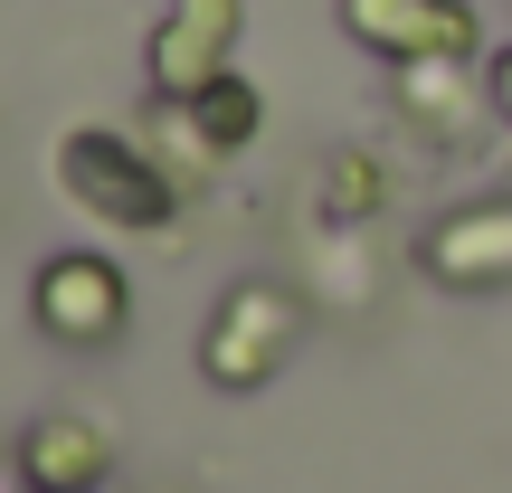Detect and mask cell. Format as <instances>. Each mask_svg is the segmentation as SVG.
Listing matches in <instances>:
<instances>
[{"instance_id":"obj_1","label":"cell","mask_w":512,"mask_h":493,"mask_svg":"<svg viewBox=\"0 0 512 493\" xmlns=\"http://www.w3.org/2000/svg\"><path fill=\"white\" fill-rule=\"evenodd\" d=\"M57 181H67V200L86 209V219L124 228V238H162V228L181 219V190H190L152 143H133V133H114V124H76L67 143H57Z\"/></svg>"},{"instance_id":"obj_2","label":"cell","mask_w":512,"mask_h":493,"mask_svg":"<svg viewBox=\"0 0 512 493\" xmlns=\"http://www.w3.org/2000/svg\"><path fill=\"white\" fill-rule=\"evenodd\" d=\"M294 323H304V304H294L285 285H228L219 294V313H209V332H200V370H209V389H228V399H247V389H266L275 370H285V351H294Z\"/></svg>"},{"instance_id":"obj_3","label":"cell","mask_w":512,"mask_h":493,"mask_svg":"<svg viewBox=\"0 0 512 493\" xmlns=\"http://www.w3.org/2000/svg\"><path fill=\"white\" fill-rule=\"evenodd\" d=\"M124 266L114 256H95V247H57L48 266H38V285H29V313H38V332L48 342H67V351H105L114 332H124Z\"/></svg>"},{"instance_id":"obj_4","label":"cell","mask_w":512,"mask_h":493,"mask_svg":"<svg viewBox=\"0 0 512 493\" xmlns=\"http://www.w3.org/2000/svg\"><path fill=\"white\" fill-rule=\"evenodd\" d=\"M228 48H238V0H171L143 48L152 105H190L209 76H228Z\"/></svg>"},{"instance_id":"obj_5","label":"cell","mask_w":512,"mask_h":493,"mask_svg":"<svg viewBox=\"0 0 512 493\" xmlns=\"http://www.w3.org/2000/svg\"><path fill=\"white\" fill-rule=\"evenodd\" d=\"M342 29L380 57H456L475 38V19L456 0H342Z\"/></svg>"},{"instance_id":"obj_6","label":"cell","mask_w":512,"mask_h":493,"mask_svg":"<svg viewBox=\"0 0 512 493\" xmlns=\"http://www.w3.org/2000/svg\"><path fill=\"white\" fill-rule=\"evenodd\" d=\"M19 475H29V493H95L114 475V437L95 418H38L29 437H19Z\"/></svg>"},{"instance_id":"obj_7","label":"cell","mask_w":512,"mask_h":493,"mask_svg":"<svg viewBox=\"0 0 512 493\" xmlns=\"http://www.w3.org/2000/svg\"><path fill=\"white\" fill-rule=\"evenodd\" d=\"M162 114H181V124H190V143H200L209 162H228V152H247V143H256V124H266V95H256L247 76L228 67V76H209L190 105H162Z\"/></svg>"},{"instance_id":"obj_8","label":"cell","mask_w":512,"mask_h":493,"mask_svg":"<svg viewBox=\"0 0 512 493\" xmlns=\"http://www.w3.org/2000/svg\"><path fill=\"white\" fill-rule=\"evenodd\" d=\"M503 266H512V209H465V219L427 228V275L446 285H484Z\"/></svg>"},{"instance_id":"obj_9","label":"cell","mask_w":512,"mask_h":493,"mask_svg":"<svg viewBox=\"0 0 512 493\" xmlns=\"http://www.w3.org/2000/svg\"><path fill=\"white\" fill-rule=\"evenodd\" d=\"M370 200H380L370 162H351V152H342V162H332V209H370Z\"/></svg>"},{"instance_id":"obj_10","label":"cell","mask_w":512,"mask_h":493,"mask_svg":"<svg viewBox=\"0 0 512 493\" xmlns=\"http://www.w3.org/2000/svg\"><path fill=\"white\" fill-rule=\"evenodd\" d=\"M0 493H29V475H19V456H10V465H0Z\"/></svg>"},{"instance_id":"obj_11","label":"cell","mask_w":512,"mask_h":493,"mask_svg":"<svg viewBox=\"0 0 512 493\" xmlns=\"http://www.w3.org/2000/svg\"><path fill=\"white\" fill-rule=\"evenodd\" d=\"M494 95H503V114H512V57H503V67H494Z\"/></svg>"}]
</instances>
